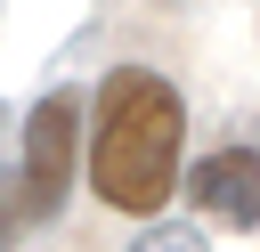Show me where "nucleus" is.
I'll return each instance as SVG.
<instances>
[{"instance_id":"f257e3e1","label":"nucleus","mask_w":260,"mask_h":252,"mask_svg":"<svg viewBox=\"0 0 260 252\" xmlns=\"http://www.w3.org/2000/svg\"><path fill=\"white\" fill-rule=\"evenodd\" d=\"M98 130H89V187L106 211H162L171 179H179V138H187V106L162 73L146 65H114L98 81Z\"/></svg>"},{"instance_id":"f03ea898","label":"nucleus","mask_w":260,"mask_h":252,"mask_svg":"<svg viewBox=\"0 0 260 252\" xmlns=\"http://www.w3.org/2000/svg\"><path fill=\"white\" fill-rule=\"evenodd\" d=\"M73 138H81V98L73 89H49L24 114V163H16V187H24V211L32 219H57L65 187H73Z\"/></svg>"},{"instance_id":"20e7f679","label":"nucleus","mask_w":260,"mask_h":252,"mask_svg":"<svg viewBox=\"0 0 260 252\" xmlns=\"http://www.w3.org/2000/svg\"><path fill=\"white\" fill-rule=\"evenodd\" d=\"M24 219H32V211H24V187L8 179V187H0V252L16 244V228H24Z\"/></svg>"},{"instance_id":"39448f33","label":"nucleus","mask_w":260,"mask_h":252,"mask_svg":"<svg viewBox=\"0 0 260 252\" xmlns=\"http://www.w3.org/2000/svg\"><path fill=\"white\" fill-rule=\"evenodd\" d=\"M130 252H203V236H187V228H146Z\"/></svg>"},{"instance_id":"7ed1b4c3","label":"nucleus","mask_w":260,"mask_h":252,"mask_svg":"<svg viewBox=\"0 0 260 252\" xmlns=\"http://www.w3.org/2000/svg\"><path fill=\"white\" fill-rule=\"evenodd\" d=\"M187 195H195V211H211L228 228H260V146H211L187 171Z\"/></svg>"}]
</instances>
